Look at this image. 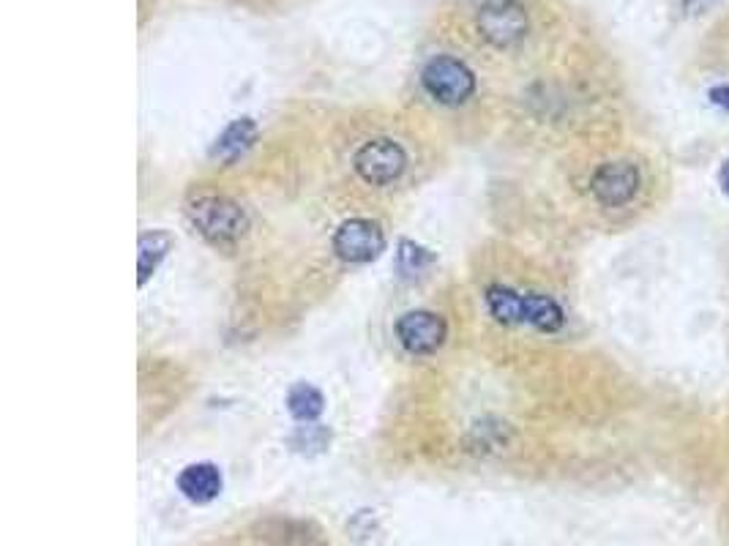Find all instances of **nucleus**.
Wrapping results in <instances>:
<instances>
[{"mask_svg":"<svg viewBox=\"0 0 729 546\" xmlns=\"http://www.w3.org/2000/svg\"><path fill=\"white\" fill-rule=\"evenodd\" d=\"M328 441H331V435H328L325 430H320V426H303V430L298 432L296 441H292V443H296L301 452H307V446H314L318 452H323Z\"/></svg>","mask_w":729,"mask_h":546,"instance_id":"nucleus-14","label":"nucleus"},{"mask_svg":"<svg viewBox=\"0 0 729 546\" xmlns=\"http://www.w3.org/2000/svg\"><path fill=\"white\" fill-rule=\"evenodd\" d=\"M399 342L416 356H429L445 342V323L434 312H410L397 323Z\"/></svg>","mask_w":729,"mask_h":546,"instance_id":"nucleus-7","label":"nucleus"},{"mask_svg":"<svg viewBox=\"0 0 729 546\" xmlns=\"http://www.w3.org/2000/svg\"><path fill=\"white\" fill-rule=\"evenodd\" d=\"M721 186H725V191L729 194V159L725 161V170H721Z\"/></svg>","mask_w":729,"mask_h":546,"instance_id":"nucleus-18","label":"nucleus"},{"mask_svg":"<svg viewBox=\"0 0 729 546\" xmlns=\"http://www.w3.org/2000/svg\"><path fill=\"white\" fill-rule=\"evenodd\" d=\"M710 0H683V5H686L688 11H699L703 9V5H708Z\"/></svg>","mask_w":729,"mask_h":546,"instance_id":"nucleus-17","label":"nucleus"},{"mask_svg":"<svg viewBox=\"0 0 729 546\" xmlns=\"http://www.w3.org/2000/svg\"><path fill=\"white\" fill-rule=\"evenodd\" d=\"M423 88L443 104H462L476 91V77L462 60L434 58L423 69Z\"/></svg>","mask_w":729,"mask_h":546,"instance_id":"nucleus-3","label":"nucleus"},{"mask_svg":"<svg viewBox=\"0 0 729 546\" xmlns=\"http://www.w3.org/2000/svg\"><path fill=\"white\" fill-rule=\"evenodd\" d=\"M478 31L491 47H513L528 33V14L513 0H489L478 11Z\"/></svg>","mask_w":729,"mask_h":546,"instance_id":"nucleus-2","label":"nucleus"},{"mask_svg":"<svg viewBox=\"0 0 729 546\" xmlns=\"http://www.w3.org/2000/svg\"><path fill=\"white\" fill-rule=\"evenodd\" d=\"M429 257H427V252L421 249V246H416V244H410V241H405L402 246H399V263H402V268L405 271H418V268H421V263H427Z\"/></svg>","mask_w":729,"mask_h":546,"instance_id":"nucleus-15","label":"nucleus"},{"mask_svg":"<svg viewBox=\"0 0 729 546\" xmlns=\"http://www.w3.org/2000/svg\"><path fill=\"white\" fill-rule=\"evenodd\" d=\"M407 167V156L402 145L394 140H372L355 154V170L372 186L394 183Z\"/></svg>","mask_w":729,"mask_h":546,"instance_id":"nucleus-4","label":"nucleus"},{"mask_svg":"<svg viewBox=\"0 0 729 546\" xmlns=\"http://www.w3.org/2000/svg\"><path fill=\"white\" fill-rule=\"evenodd\" d=\"M254 134H257V129H254V123L248 121V118L235 121L233 126L224 129L222 137H219L217 145H213V159L235 161L239 156H243L248 148H252Z\"/></svg>","mask_w":729,"mask_h":546,"instance_id":"nucleus-10","label":"nucleus"},{"mask_svg":"<svg viewBox=\"0 0 729 546\" xmlns=\"http://www.w3.org/2000/svg\"><path fill=\"white\" fill-rule=\"evenodd\" d=\"M173 235L162 233V230H154V233H145L140 238V285L151 279L159 268V263L169 255L173 249Z\"/></svg>","mask_w":729,"mask_h":546,"instance_id":"nucleus-11","label":"nucleus"},{"mask_svg":"<svg viewBox=\"0 0 729 546\" xmlns=\"http://www.w3.org/2000/svg\"><path fill=\"white\" fill-rule=\"evenodd\" d=\"M333 249L347 263H372L386 249V235L372 219H350L333 235Z\"/></svg>","mask_w":729,"mask_h":546,"instance_id":"nucleus-5","label":"nucleus"},{"mask_svg":"<svg viewBox=\"0 0 729 546\" xmlns=\"http://www.w3.org/2000/svg\"><path fill=\"white\" fill-rule=\"evenodd\" d=\"M590 191L601 205L620 208L640 191V170L631 161H607L593 172Z\"/></svg>","mask_w":729,"mask_h":546,"instance_id":"nucleus-6","label":"nucleus"},{"mask_svg":"<svg viewBox=\"0 0 729 546\" xmlns=\"http://www.w3.org/2000/svg\"><path fill=\"white\" fill-rule=\"evenodd\" d=\"M189 216L191 224L217 244L239 241L248 227L246 213L241 211L239 202L228 200V197H200L197 202H191Z\"/></svg>","mask_w":729,"mask_h":546,"instance_id":"nucleus-1","label":"nucleus"},{"mask_svg":"<svg viewBox=\"0 0 729 546\" xmlns=\"http://www.w3.org/2000/svg\"><path fill=\"white\" fill-rule=\"evenodd\" d=\"M486 307H489L491 317L500 320L506 325L522 323V296L506 287H491L486 292Z\"/></svg>","mask_w":729,"mask_h":546,"instance_id":"nucleus-13","label":"nucleus"},{"mask_svg":"<svg viewBox=\"0 0 729 546\" xmlns=\"http://www.w3.org/2000/svg\"><path fill=\"white\" fill-rule=\"evenodd\" d=\"M323 408H325L323 393H320L318 388L307 386V382H301V386H296L290 393H287V410H290L292 419L303 421V424H312L314 419H320Z\"/></svg>","mask_w":729,"mask_h":546,"instance_id":"nucleus-12","label":"nucleus"},{"mask_svg":"<svg viewBox=\"0 0 729 546\" xmlns=\"http://www.w3.org/2000/svg\"><path fill=\"white\" fill-rule=\"evenodd\" d=\"M522 323L552 334L563 325V309L550 296L530 292V296H522Z\"/></svg>","mask_w":729,"mask_h":546,"instance_id":"nucleus-9","label":"nucleus"},{"mask_svg":"<svg viewBox=\"0 0 729 546\" xmlns=\"http://www.w3.org/2000/svg\"><path fill=\"white\" fill-rule=\"evenodd\" d=\"M710 96H714L716 104L725 107V110H729V88H714V91H710Z\"/></svg>","mask_w":729,"mask_h":546,"instance_id":"nucleus-16","label":"nucleus"},{"mask_svg":"<svg viewBox=\"0 0 729 546\" xmlns=\"http://www.w3.org/2000/svg\"><path fill=\"white\" fill-rule=\"evenodd\" d=\"M178 489L186 500L197 505H206L222 494V472L211 461H200V465H189L178 476Z\"/></svg>","mask_w":729,"mask_h":546,"instance_id":"nucleus-8","label":"nucleus"}]
</instances>
